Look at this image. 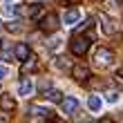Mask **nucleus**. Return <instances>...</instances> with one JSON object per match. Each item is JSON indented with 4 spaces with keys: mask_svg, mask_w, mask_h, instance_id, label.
<instances>
[{
    "mask_svg": "<svg viewBox=\"0 0 123 123\" xmlns=\"http://www.w3.org/2000/svg\"><path fill=\"white\" fill-rule=\"evenodd\" d=\"M92 40H94V34H90V36H74L72 43H69L72 54L74 56H85L87 49H90V45H92Z\"/></svg>",
    "mask_w": 123,
    "mask_h": 123,
    "instance_id": "f257e3e1",
    "label": "nucleus"
},
{
    "mask_svg": "<svg viewBox=\"0 0 123 123\" xmlns=\"http://www.w3.org/2000/svg\"><path fill=\"white\" fill-rule=\"evenodd\" d=\"M58 27H61V18L56 16L54 11H49V13H45V16L40 18V31H45V34H54Z\"/></svg>",
    "mask_w": 123,
    "mask_h": 123,
    "instance_id": "f03ea898",
    "label": "nucleus"
},
{
    "mask_svg": "<svg viewBox=\"0 0 123 123\" xmlns=\"http://www.w3.org/2000/svg\"><path fill=\"white\" fill-rule=\"evenodd\" d=\"M112 61H114V54L107 47H98L96 49V54H94V63H96L98 67H107Z\"/></svg>",
    "mask_w": 123,
    "mask_h": 123,
    "instance_id": "7ed1b4c3",
    "label": "nucleus"
},
{
    "mask_svg": "<svg viewBox=\"0 0 123 123\" xmlns=\"http://www.w3.org/2000/svg\"><path fill=\"white\" fill-rule=\"evenodd\" d=\"M72 78L78 83H90V67L83 63H76L74 67H72Z\"/></svg>",
    "mask_w": 123,
    "mask_h": 123,
    "instance_id": "20e7f679",
    "label": "nucleus"
},
{
    "mask_svg": "<svg viewBox=\"0 0 123 123\" xmlns=\"http://www.w3.org/2000/svg\"><path fill=\"white\" fill-rule=\"evenodd\" d=\"M61 110H63V114H74V112L78 110V98H74V96H65L63 103H61Z\"/></svg>",
    "mask_w": 123,
    "mask_h": 123,
    "instance_id": "39448f33",
    "label": "nucleus"
},
{
    "mask_svg": "<svg viewBox=\"0 0 123 123\" xmlns=\"http://www.w3.org/2000/svg\"><path fill=\"white\" fill-rule=\"evenodd\" d=\"M0 110L2 112H13L16 110V98H13L11 94H2V96H0Z\"/></svg>",
    "mask_w": 123,
    "mask_h": 123,
    "instance_id": "423d86ee",
    "label": "nucleus"
},
{
    "mask_svg": "<svg viewBox=\"0 0 123 123\" xmlns=\"http://www.w3.org/2000/svg\"><path fill=\"white\" fill-rule=\"evenodd\" d=\"M13 54H16V58H18V61H23V63H25V61L31 56L29 45H27V43H18V45H16V49H13Z\"/></svg>",
    "mask_w": 123,
    "mask_h": 123,
    "instance_id": "0eeeda50",
    "label": "nucleus"
},
{
    "mask_svg": "<svg viewBox=\"0 0 123 123\" xmlns=\"http://www.w3.org/2000/svg\"><path fill=\"white\" fill-rule=\"evenodd\" d=\"M78 18H81V11H78L76 7H72V9L65 11V16H63V25H74Z\"/></svg>",
    "mask_w": 123,
    "mask_h": 123,
    "instance_id": "6e6552de",
    "label": "nucleus"
},
{
    "mask_svg": "<svg viewBox=\"0 0 123 123\" xmlns=\"http://www.w3.org/2000/svg\"><path fill=\"white\" fill-rule=\"evenodd\" d=\"M18 92H20V96H31V92H34V83L29 81V78H23V81H20Z\"/></svg>",
    "mask_w": 123,
    "mask_h": 123,
    "instance_id": "1a4fd4ad",
    "label": "nucleus"
},
{
    "mask_svg": "<svg viewBox=\"0 0 123 123\" xmlns=\"http://www.w3.org/2000/svg\"><path fill=\"white\" fill-rule=\"evenodd\" d=\"M29 112L34 114V117H47V119H54V112H52V110H45V107H40V105H29Z\"/></svg>",
    "mask_w": 123,
    "mask_h": 123,
    "instance_id": "9d476101",
    "label": "nucleus"
},
{
    "mask_svg": "<svg viewBox=\"0 0 123 123\" xmlns=\"http://www.w3.org/2000/svg\"><path fill=\"white\" fill-rule=\"evenodd\" d=\"M45 98L49 103H63V92L61 90H49V92H45Z\"/></svg>",
    "mask_w": 123,
    "mask_h": 123,
    "instance_id": "9b49d317",
    "label": "nucleus"
},
{
    "mask_svg": "<svg viewBox=\"0 0 123 123\" xmlns=\"http://www.w3.org/2000/svg\"><path fill=\"white\" fill-rule=\"evenodd\" d=\"M36 67H38V63H36V56L31 54L29 58H27V61L23 63V74H27V72H34Z\"/></svg>",
    "mask_w": 123,
    "mask_h": 123,
    "instance_id": "f8f14e48",
    "label": "nucleus"
},
{
    "mask_svg": "<svg viewBox=\"0 0 123 123\" xmlns=\"http://www.w3.org/2000/svg\"><path fill=\"white\" fill-rule=\"evenodd\" d=\"M101 25H103V31L105 34H114V23L105 16V13H101Z\"/></svg>",
    "mask_w": 123,
    "mask_h": 123,
    "instance_id": "ddd939ff",
    "label": "nucleus"
},
{
    "mask_svg": "<svg viewBox=\"0 0 123 123\" xmlns=\"http://www.w3.org/2000/svg\"><path fill=\"white\" fill-rule=\"evenodd\" d=\"M87 107H90L92 112H98V110H101V98H98V96H90V98H87Z\"/></svg>",
    "mask_w": 123,
    "mask_h": 123,
    "instance_id": "4468645a",
    "label": "nucleus"
},
{
    "mask_svg": "<svg viewBox=\"0 0 123 123\" xmlns=\"http://www.w3.org/2000/svg\"><path fill=\"white\" fill-rule=\"evenodd\" d=\"M43 7H45L43 2H34V5H29V18H36V16L43 11Z\"/></svg>",
    "mask_w": 123,
    "mask_h": 123,
    "instance_id": "2eb2a0df",
    "label": "nucleus"
},
{
    "mask_svg": "<svg viewBox=\"0 0 123 123\" xmlns=\"http://www.w3.org/2000/svg\"><path fill=\"white\" fill-rule=\"evenodd\" d=\"M11 56H16V54H11L9 49H0V61H11Z\"/></svg>",
    "mask_w": 123,
    "mask_h": 123,
    "instance_id": "dca6fc26",
    "label": "nucleus"
},
{
    "mask_svg": "<svg viewBox=\"0 0 123 123\" xmlns=\"http://www.w3.org/2000/svg\"><path fill=\"white\" fill-rule=\"evenodd\" d=\"M105 98L110 101V103H117V101H119V92H114V90H112V92H107V94H105Z\"/></svg>",
    "mask_w": 123,
    "mask_h": 123,
    "instance_id": "f3484780",
    "label": "nucleus"
},
{
    "mask_svg": "<svg viewBox=\"0 0 123 123\" xmlns=\"http://www.w3.org/2000/svg\"><path fill=\"white\" fill-rule=\"evenodd\" d=\"M49 85H52V83H49V78H43V81H40V92L43 94L49 92Z\"/></svg>",
    "mask_w": 123,
    "mask_h": 123,
    "instance_id": "a211bd4d",
    "label": "nucleus"
},
{
    "mask_svg": "<svg viewBox=\"0 0 123 123\" xmlns=\"http://www.w3.org/2000/svg\"><path fill=\"white\" fill-rule=\"evenodd\" d=\"M7 29H9V31H20V23H18V20H13V23L7 25Z\"/></svg>",
    "mask_w": 123,
    "mask_h": 123,
    "instance_id": "6ab92c4d",
    "label": "nucleus"
},
{
    "mask_svg": "<svg viewBox=\"0 0 123 123\" xmlns=\"http://www.w3.org/2000/svg\"><path fill=\"white\" fill-rule=\"evenodd\" d=\"M5 76H7V67H2V65H0V81H2Z\"/></svg>",
    "mask_w": 123,
    "mask_h": 123,
    "instance_id": "aec40b11",
    "label": "nucleus"
},
{
    "mask_svg": "<svg viewBox=\"0 0 123 123\" xmlns=\"http://www.w3.org/2000/svg\"><path fill=\"white\" fill-rule=\"evenodd\" d=\"M117 78H123V65H121V67L117 69Z\"/></svg>",
    "mask_w": 123,
    "mask_h": 123,
    "instance_id": "412c9836",
    "label": "nucleus"
},
{
    "mask_svg": "<svg viewBox=\"0 0 123 123\" xmlns=\"http://www.w3.org/2000/svg\"><path fill=\"white\" fill-rule=\"evenodd\" d=\"M101 123H114L112 119H101Z\"/></svg>",
    "mask_w": 123,
    "mask_h": 123,
    "instance_id": "4be33fe9",
    "label": "nucleus"
},
{
    "mask_svg": "<svg viewBox=\"0 0 123 123\" xmlns=\"http://www.w3.org/2000/svg\"><path fill=\"white\" fill-rule=\"evenodd\" d=\"M45 123H56V121H54V119H47V121H45Z\"/></svg>",
    "mask_w": 123,
    "mask_h": 123,
    "instance_id": "5701e85b",
    "label": "nucleus"
},
{
    "mask_svg": "<svg viewBox=\"0 0 123 123\" xmlns=\"http://www.w3.org/2000/svg\"><path fill=\"white\" fill-rule=\"evenodd\" d=\"M0 123H7V121H5V119H0Z\"/></svg>",
    "mask_w": 123,
    "mask_h": 123,
    "instance_id": "b1692460",
    "label": "nucleus"
},
{
    "mask_svg": "<svg viewBox=\"0 0 123 123\" xmlns=\"http://www.w3.org/2000/svg\"><path fill=\"white\" fill-rule=\"evenodd\" d=\"M0 49H2V40H0Z\"/></svg>",
    "mask_w": 123,
    "mask_h": 123,
    "instance_id": "393cba45",
    "label": "nucleus"
},
{
    "mask_svg": "<svg viewBox=\"0 0 123 123\" xmlns=\"http://www.w3.org/2000/svg\"><path fill=\"white\" fill-rule=\"evenodd\" d=\"M119 2H123V0H119Z\"/></svg>",
    "mask_w": 123,
    "mask_h": 123,
    "instance_id": "a878e982",
    "label": "nucleus"
}]
</instances>
